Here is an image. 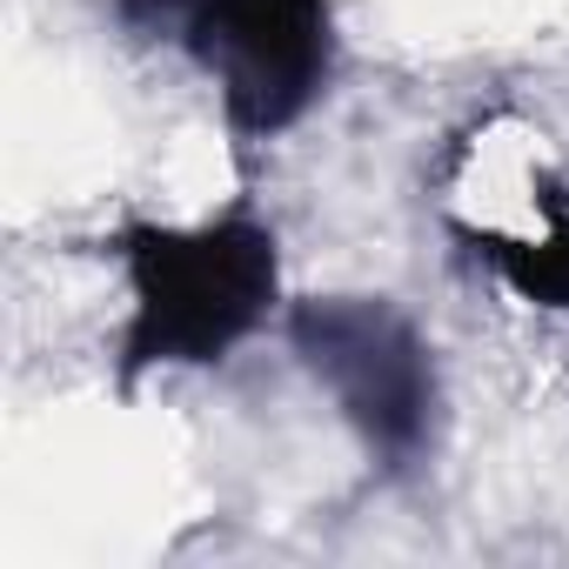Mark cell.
I'll return each mask as SVG.
<instances>
[{"label": "cell", "instance_id": "3", "mask_svg": "<svg viewBox=\"0 0 569 569\" xmlns=\"http://www.w3.org/2000/svg\"><path fill=\"white\" fill-rule=\"evenodd\" d=\"M181 48L214 81L221 121L241 141H274L336 81V8L329 0H201L181 28Z\"/></svg>", "mask_w": 569, "mask_h": 569}, {"label": "cell", "instance_id": "2", "mask_svg": "<svg viewBox=\"0 0 569 569\" xmlns=\"http://www.w3.org/2000/svg\"><path fill=\"white\" fill-rule=\"evenodd\" d=\"M289 349L356 429L382 476H409L436 449L442 382L429 336L389 296H309L289 309Z\"/></svg>", "mask_w": 569, "mask_h": 569}, {"label": "cell", "instance_id": "1", "mask_svg": "<svg viewBox=\"0 0 569 569\" xmlns=\"http://www.w3.org/2000/svg\"><path fill=\"white\" fill-rule=\"evenodd\" d=\"M101 254L128 281V322L114 349L121 389L154 369L228 362L281 302V241L254 201L201 221H121Z\"/></svg>", "mask_w": 569, "mask_h": 569}, {"label": "cell", "instance_id": "5", "mask_svg": "<svg viewBox=\"0 0 569 569\" xmlns=\"http://www.w3.org/2000/svg\"><path fill=\"white\" fill-rule=\"evenodd\" d=\"M201 8V0H114V21L141 41H181L188 14Z\"/></svg>", "mask_w": 569, "mask_h": 569}, {"label": "cell", "instance_id": "4", "mask_svg": "<svg viewBox=\"0 0 569 569\" xmlns=\"http://www.w3.org/2000/svg\"><path fill=\"white\" fill-rule=\"evenodd\" d=\"M529 194H536V234L469 228V221H449V234L469 241V254L502 281L516 302L569 316V188L556 174H536Z\"/></svg>", "mask_w": 569, "mask_h": 569}]
</instances>
